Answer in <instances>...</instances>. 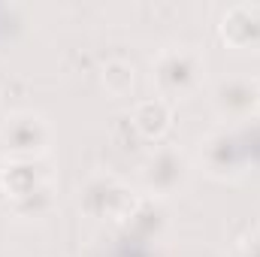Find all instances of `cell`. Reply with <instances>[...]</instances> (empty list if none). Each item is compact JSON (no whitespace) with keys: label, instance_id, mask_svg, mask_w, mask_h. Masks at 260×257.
Returning a JSON list of instances; mask_svg holds the SVG:
<instances>
[{"label":"cell","instance_id":"7","mask_svg":"<svg viewBox=\"0 0 260 257\" xmlns=\"http://www.w3.org/2000/svg\"><path fill=\"white\" fill-rule=\"evenodd\" d=\"M200 164H203V173L212 179H236L242 173V164H245V151H242L239 136L227 127L212 130L200 142Z\"/></svg>","mask_w":260,"mask_h":257},{"label":"cell","instance_id":"5","mask_svg":"<svg viewBox=\"0 0 260 257\" xmlns=\"http://www.w3.org/2000/svg\"><path fill=\"white\" fill-rule=\"evenodd\" d=\"M139 182H142L145 194H151L157 200L176 197L191 182V164H188L185 151H179L176 145H154L139 167Z\"/></svg>","mask_w":260,"mask_h":257},{"label":"cell","instance_id":"4","mask_svg":"<svg viewBox=\"0 0 260 257\" xmlns=\"http://www.w3.org/2000/svg\"><path fill=\"white\" fill-rule=\"evenodd\" d=\"M52 139H55V130L49 118L34 109L12 112L0 124V145L6 148L9 160H40L52 148Z\"/></svg>","mask_w":260,"mask_h":257},{"label":"cell","instance_id":"1","mask_svg":"<svg viewBox=\"0 0 260 257\" xmlns=\"http://www.w3.org/2000/svg\"><path fill=\"white\" fill-rule=\"evenodd\" d=\"M142 200L115 173H94L79 188V209L97 224H130Z\"/></svg>","mask_w":260,"mask_h":257},{"label":"cell","instance_id":"2","mask_svg":"<svg viewBox=\"0 0 260 257\" xmlns=\"http://www.w3.org/2000/svg\"><path fill=\"white\" fill-rule=\"evenodd\" d=\"M0 185L21 218H40L52 206V173L40 160H6Z\"/></svg>","mask_w":260,"mask_h":257},{"label":"cell","instance_id":"8","mask_svg":"<svg viewBox=\"0 0 260 257\" xmlns=\"http://www.w3.org/2000/svg\"><path fill=\"white\" fill-rule=\"evenodd\" d=\"M221 37L233 49L260 52V3L230 6L224 21H221Z\"/></svg>","mask_w":260,"mask_h":257},{"label":"cell","instance_id":"6","mask_svg":"<svg viewBox=\"0 0 260 257\" xmlns=\"http://www.w3.org/2000/svg\"><path fill=\"white\" fill-rule=\"evenodd\" d=\"M212 109L230 124L251 121L260 109V82L254 76H227V79H221L212 91Z\"/></svg>","mask_w":260,"mask_h":257},{"label":"cell","instance_id":"11","mask_svg":"<svg viewBox=\"0 0 260 257\" xmlns=\"http://www.w3.org/2000/svg\"><path fill=\"white\" fill-rule=\"evenodd\" d=\"M233 257H260V233H251V236H245V239L236 245Z\"/></svg>","mask_w":260,"mask_h":257},{"label":"cell","instance_id":"3","mask_svg":"<svg viewBox=\"0 0 260 257\" xmlns=\"http://www.w3.org/2000/svg\"><path fill=\"white\" fill-rule=\"evenodd\" d=\"M206 76V61L194 46H167L151 61V79L164 100H185L197 94Z\"/></svg>","mask_w":260,"mask_h":257},{"label":"cell","instance_id":"10","mask_svg":"<svg viewBox=\"0 0 260 257\" xmlns=\"http://www.w3.org/2000/svg\"><path fill=\"white\" fill-rule=\"evenodd\" d=\"M100 82L112 97H127L133 91V85H136V67L124 58H112L100 70Z\"/></svg>","mask_w":260,"mask_h":257},{"label":"cell","instance_id":"9","mask_svg":"<svg viewBox=\"0 0 260 257\" xmlns=\"http://www.w3.org/2000/svg\"><path fill=\"white\" fill-rule=\"evenodd\" d=\"M130 124L145 142H160L173 127V103L164 97H145L133 106Z\"/></svg>","mask_w":260,"mask_h":257}]
</instances>
